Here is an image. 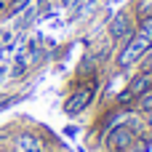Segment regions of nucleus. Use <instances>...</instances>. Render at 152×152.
<instances>
[{
    "label": "nucleus",
    "mask_w": 152,
    "mask_h": 152,
    "mask_svg": "<svg viewBox=\"0 0 152 152\" xmlns=\"http://www.w3.org/2000/svg\"><path fill=\"white\" fill-rule=\"evenodd\" d=\"M147 51H152V37H144V35L134 32V35L126 40V45L120 48V53H118V67L139 64V61L144 59Z\"/></svg>",
    "instance_id": "1"
},
{
    "label": "nucleus",
    "mask_w": 152,
    "mask_h": 152,
    "mask_svg": "<svg viewBox=\"0 0 152 152\" xmlns=\"http://www.w3.org/2000/svg\"><path fill=\"white\" fill-rule=\"evenodd\" d=\"M139 139V131L131 126V123H120V126H112L104 136V147L112 152H120V150H128L134 142Z\"/></svg>",
    "instance_id": "2"
},
{
    "label": "nucleus",
    "mask_w": 152,
    "mask_h": 152,
    "mask_svg": "<svg viewBox=\"0 0 152 152\" xmlns=\"http://www.w3.org/2000/svg\"><path fill=\"white\" fill-rule=\"evenodd\" d=\"M94 96H96V80H88L83 88H75V91L67 96L64 112H67V115H80L83 110H88V107L94 104Z\"/></svg>",
    "instance_id": "3"
},
{
    "label": "nucleus",
    "mask_w": 152,
    "mask_h": 152,
    "mask_svg": "<svg viewBox=\"0 0 152 152\" xmlns=\"http://www.w3.org/2000/svg\"><path fill=\"white\" fill-rule=\"evenodd\" d=\"M147 91H152V72L147 69H139L131 80H128V86H126V91L118 96V102L120 104H128V102H136L139 96H144Z\"/></svg>",
    "instance_id": "4"
},
{
    "label": "nucleus",
    "mask_w": 152,
    "mask_h": 152,
    "mask_svg": "<svg viewBox=\"0 0 152 152\" xmlns=\"http://www.w3.org/2000/svg\"><path fill=\"white\" fill-rule=\"evenodd\" d=\"M134 32H136V24H134V16H131V11H118V13L110 19V37H112L115 43H123V40H128Z\"/></svg>",
    "instance_id": "5"
},
{
    "label": "nucleus",
    "mask_w": 152,
    "mask_h": 152,
    "mask_svg": "<svg viewBox=\"0 0 152 152\" xmlns=\"http://www.w3.org/2000/svg\"><path fill=\"white\" fill-rule=\"evenodd\" d=\"M16 152H43L40 139L32 134H19L16 136Z\"/></svg>",
    "instance_id": "6"
},
{
    "label": "nucleus",
    "mask_w": 152,
    "mask_h": 152,
    "mask_svg": "<svg viewBox=\"0 0 152 152\" xmlns=\"http://www.w3.org/2000/svg\"><path fill=\"white\" fill-rule=\"evenodd\" d=\"M134 16L142 21V19H147L152 16V0H136V5H134Z\"/></svg>",
    "instance_id": "7"
},
{
    "label": "nucleus",
    "mask_w": 152,
    "mask_h": 152,
    "mask_svg": "<svg viewBox=\"0 0 152 152\" xmlns=\"http://www.w3.org/2000/svg\"><path fill=\"white\" fill-rule=\"evenodd\" d=\"M136 107H139V112H144V115L150 112V110H152V91H147L144 96L136 99Z\"/></svg>",
    "instance_id": "8"
},
{
    "label": "nucleus",
    "mask_w": 152,
    "mask_h": 152,
    "mask_svg": "<svg viewBox=\"0 0 152 152\" xmlns=\"http://www.w3.org/2000/svg\"><path fill=\"white\" fill-rule=\"evenodd\" d=\"M21 5H27V0H11V5H8V11H19Z\"/></svg>",
    "instance_id": "9"
},
{
    "label": "nucleus",
    "mask_w": 152,
    "mask_h": 152,
    "mask_svg": "<svg viewBox=\"0 0 152 152\" xmlns=\"http://www.w3.org/2000/svg\"><path fill=\"white\" fill-rule=\"evenodd\" d=\"M147 126H150V128H152V110H150V112H147Z\"/></svg>",
    "instance_id": "10"
},
{
    "label": "nucleus",
    "mask_w": 152,
    "mask_h": 152,
    "mask_svg": "<svg viewBox=\"0 0 152 152\" xmlns=\"http://www.w3.org/2000/svg\"><path fill=\"white\" fill-rule=\"evenodd\" d=\"M5 3H8V0H0V11H5Z\"/></svg>",
    "instance_id": "11"
}]
</instances>
